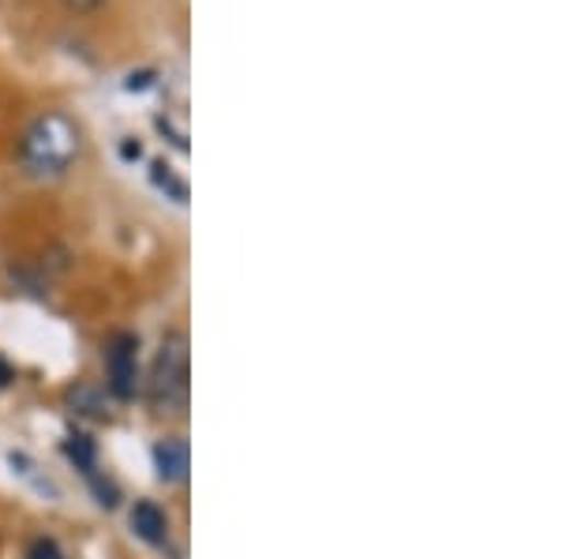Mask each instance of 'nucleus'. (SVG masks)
Listing matches in <instances>:
<instances>
[{"mask_svg": "<svg viewBox=\"0 0 562 559\" xmlns=\"http://www.w3.org/2000/svg\"><path fill=\"white\" fill-rule=\"evenodd\" d=\"M83 155V128L65 110H42L23 124L15 139V161L26 177L57 180Z\"/></svg>", "mask_w": 562, "mask_h": 559, "instance_id": "obj_1", "label": "nucleus"}, {"mask_svg": "<svg viewBox=\"0 0 562 559\" xmlns=\"http://www.w3.org/2000/svg\"><path fill=\"white\" fill-rule=\"evenodd\" d=\"M150 405L154 410H184L188 405V338L173 331L166 335L150 372Z\"/></svg>", "mask_w": 562, "mask_h": 559, "instance_id": "obj_2", "label": "nucleus"}, {"mask_svg": "<svg viewBox=\"0 0 562 559\" xmlns=\"http://www.w3.org/2000/svg\"><path fill=\"white\" fill-rule=\"evenodd\" d=\"M105 368H109V391L113 399L128 402L139 387V338L132 331H116L105 342Z\"/></svg>", "mask_w": 562, "mask_h": 559, "instance_id": "obj_3", "label": "nucleus"}, {"mask_svg": "<svg viewBox=\"0 0 562 559\" xmlns=\"http://www.w3.org/2000/svg\"><path fill=\"white\" fill-rule=\"evenodd\" d=\"M188 466H192V455H188V444L180 436H166L154 444V470L166 484H177L188 477Z\"/></svg>", "mask_w": 562, "mask_h": 559, "instance_id": "obj_4", "label": "nucleus"}, {"mask_svg": "<svg viewBox=\"0 0 562 559\" xmlns=\"http://www.w3.org/2000/svg\"><path fill=\"white\" fill-rule=\"evenodd\" d=\"M132 529H135V537L147 540V545H161L166 534H169V518H166V511H161L158 503L139 500L132 507Z\"/></svg>", "mask_w": 562, "mask_h": 559, "instance_id": "obj_5", "label": "nucleus"}, {"mask_svg": "<svg viewBox=\"0 0 562 559\" xmlns=\"http://www.w3.org/2000/svg\"><path fill=\"white\" fill-rule=\"evenodd\" d=\"M150 185L158 188L161 195H166V200H173V203H180L184 206L188 203V180L177 174L173 166H169V161H150Z\"/></svg>", "mask_w": 562, "mask_h": 559, "instance_id": "obj_6", "label": "nucleus"}, {"mask_svg": "<svg viewBox=\"0 0 562 559\" xmlns=\"http://www.w3.org/2000/svg\"><path fill=\"white\" fill-rule=\"evenodd\" d=\"M154 128L166 135V139L173 143L180 155H188V124H184V116L173 113V110H166V113L154 116Z\"/></svg>", "mask_w": 562, "mask_h": 559, "instance_id": "obj_7", "label": "nucleus"}, {"mask_svg": "<svg viewBox=\"0 0 562 559\" xmlns=\"http://www.w3.org/2000/svg\"><path fill=\"white\" fill-rule=\"evenodd\" d=\"M65 450H68V458L79 466V470H83V473H94V455H98V450H94V439L83 436V432H71Z\"/></svg>", "mask_w": 562, "mask_h": 559, "instance_id": "obj_8", "label": "nucleus"}, {"mask_svg": "<svg viewBox=\"0 0 562 559\" xmlns=\"http://www.w3.org/2000/svg\"><path fill=\"white\" fill-rule=\"evenodd\" d=\"M68 402H71V410L76 413H90V417H102V394L94 391L90 383H76L68 391Z\"/></svg>", "mask_w": 562, "mask_h": 559, "instance_id": "obj_9", "label": "nucleus"}, {"mask_svg": "<svg viewBox=\"0 0 562 559\" xmlns=\"http://www.w3.org/2000/svg\"><path fill=\"white\" fill-rule=\"evenodd\" d=\"M154 83H158V68H135V71H128V79H124V90L143 94V90H150Z\"/></svg>", "mask_w": 562, "mask_h": 559, "instance_id": "obj_10", "label": "nucleus"}, {"mask_svg": "<svg viewBox=\"0 0 562 559\" xmlns=\"http://www.w3.org/2000/svg\"><path fill=\"white\" fill-rule=\"evenodd\" d=\"M87 477H90V484H94V492H98V503H102V507H116V484L102 481L98 473H87Z\"/></svg>", "mask_w": 562, "mask_h": 559, "instance_id": "obj_11", "label": "nucleus"}, {"mask_svg": "<svg viewBox=\"0 0 562 559\" xmlns=\"http://www.w3.org/2000/svg\"><path fill=\"white\" fill-rule=\"evenodd\" d=\"M31 559H65V556H60L57 540L38 537V540H34V545H31Z\"/></svg>", "mask_w": 562, "mask_h": 559, "instance_id": "obj_12", "label": "nucleus"}, {"mask_svg": "<svg viewBox=\"0 0 562 559\" xmlns=\"http://www.w3.org/2000/svg\"><path fill=\"white\" fill-rule=\"evenodd\" d=\"M116 155H121V161H139L143 158V143L135 139V135H124L121 147H116Z\"/></svg>", "mask_w": 562, "mask_h": 559, "instance_id": "obj_13", "label": "nucleus"}, {"mask_svg": "<svg viewBox=\"0 0 562 559\" xmlns=\"http://www.w3.org/2000/svg\"><path fill=\"white\" fill-rule=\"evenodd\" d=\"M105 0H65V8L68 12H98Z\"/></svg>", "mask_w": 562, "mask_h": 559, "instance_id": "obj_14", "label": "nucleus"}, {"mask_svg": "<svg viewBox=\"0 0 562 559\" xmlns=\"http://www.w3.org/2000/svg\"><path fill=\"white\" fill-rule=\"evenodd\" d=\"M8 383H12V365L0 357V387H8Z\"/></svg>", "mask_w": 562, "mask_h": 559, "instance_id": "obj_15", "label": "nucleus"}]
</instances>
